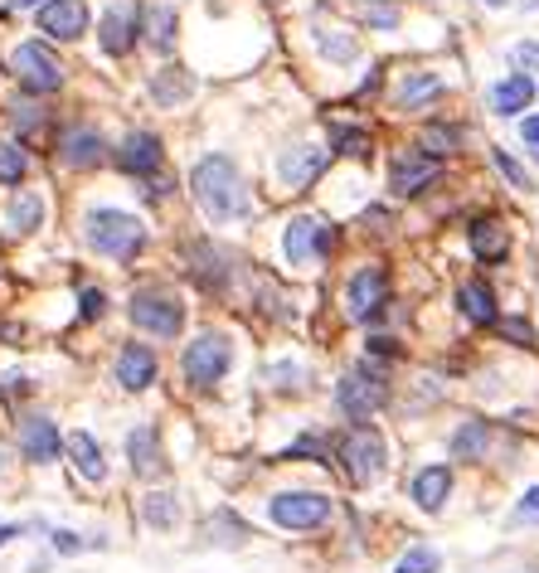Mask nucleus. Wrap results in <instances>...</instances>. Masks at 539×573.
<instances>
[{
	"label": "nucleus",
	"instance_id": "3c124183",
	"mask_svg": "<svg viewBox=\"0 0 539 573\" xmlns=\"http://www.w3.org/2000/svg\"><path fill=\"white\" fill-rule=\"evenodd\" d=\"M525 10H539V0H525Z\"/></svg>",
	"mask_w": 539,
	"mask_h": 573
},
{
	"label": "nucleus",
	"instance_id": "f8f14e48",
	"mask_svg": "<svg viewBox=\"0 0 539 573\" xmlns=\"http://www.w3.org/2000/svg\"><path fill=\"white\" fill-rule=\"evenodd\" d=\"M326 161H330L326 146H287V151L277 156V176H282V185L306 190L326 170Z\"/></svg>",
	"mask_w": 539,
	"mask_h": 573
},
{
	"label": "nucleus",
	"instance_id": "20e7f679",
	"mask_svg": "<svg viewBox=\"0 0 539 573\" xmlns=\"http://www.w3.org/2000/svg\"><path fill=\"white\" fill-rule=\"evenodd\" d=\"M127 311H131V321H137V331L156 336V340H176L180 326H186V301L166 287H141Z\"/></svg>",
	"mask_w": 539,
	"mask_h": 573
},
{
	"label": "nucleus",
	"instance_id": "37998d69",
	"mask_svg": "<svg viewBox=\"0 0 539 573\" xmlns=\"http://www.w3.org/2000/svg\"><path fill=\"white\" fill-rule=\"evenodd\" d=\"M54 550L59 554H78V550H88V540H78L73 530H54Z\"/></svg>",
	"mask_w": 539,
	"mask_h": 573
},
{
	"label": "nucleus",
	"instance_id": "9b49d317",
	"mask_svg": "<svg viewBox=\"0 0 539 573\" xmlns=\"http://www.w3.org/2000/svg\"><path fill=\"white\" fill-rule=\"evenodd\" d=\"M389 301V273L384 267H360L346 283V316L350 321H370Z\"/></svg>",
	"mask_w": 539,
	"mask_h": 573
},
{
	"label": "nucleus",
	"instance_id": "1a4fd4ad",
	"mask_svg": "<svg viewBox=\"0 0 539 573\" xmlns=\"http://www.w3.org/2000/svg\"><path fill=\"white\" fill-rule=\"evenodd\" d=\"M267 516L282 530H321L330 520V496L321 491H282L267 501Z\"/></svg>",
	"mask_w": 539,
	"mask_h": 573
},
{
	"label": "nucleus",
	"instance_id": "c9c22d12",
	"mask_svg": "<svg viewBox=\"0 0 539 573\" xmlns=\"http://www.w3.org/2000/svg\"><path fill=\"white\" fill-rule=\"evenodd\" d=\"M457 141H462V131H457V127H427V131H423V151H427V156H437V161H443V156H447Z\"/></svg>",
	"mask_w": 539,
	"mask_h": 573
},
{
	"label": "nucleus",
	"instance_id": "49530a36",
	"mask_svg": "<svg viewBox=\"0 0 539 573\" xmlns=\"http://www.w3.org/2000/svg\"><path fill=\"white\" fill-rule=\"evenodd\" d=\"M370 350H374V356H399V346H394L389 336H374V340H370Z\"/></svg>",
	"mask_w": 539,
	"mask_h": 573
},
{
	"label": "nucleus",
	"instance_id": "c756f323",
	"mask_svg": "<svg viewBox=\"0 0 539 573\" xmlns=\"http://www.w3.org/2000/svg\"><path fill=\"white\" fill-rule=\"evenodd\" d=\"M30 176V156L20 141H0V185H20Z\"/></svg>",
	"mask_w": 539,
	"mask_h": 573
},
{
	"label": "nucleus",
	"instance_id": "c85d7f7f",
	"mask_svg": "<svg viewBox=\"0 0 539 573\" xmlns=\"http://www.w3.org/2000/svg\"><path fill=\"white\" fill-rule=\"evenodd\" d=\"M146 40L161 49V54H170V49H176V10H170V6H151V10H146Z\"/></svg>",
	"mask_w": 539,
	"mask_h": 573
},
{
	"label": "nucleus",
	"instance_id": "473e14b6",
	"mask_svg": "<svg viewBox=\"0 0 539 573\" xmlns=\"http://www.w3.org/2000/svg\"><path fill=\"white\" fill-rule=\"evenodd\" d=\"M330 141H336L340 156H370V131L346 127V121H336V127H330Z\"/></svg>",
	"mask_w": 539,
	"mask_h": 573
},
{
	"label": "nucleus",
	"instance_id": "412c9836",
	"mask_svg": "<svg viewBox=\"0 0 539 573\" xmlns=\"http://www.w3.org/2000/svg\"><path fill=\"white\" fill-rule=\"evenodd\" d=\"M457 307L462 316H467L472 326H496L500 321V311H496V291L482 283V277H472V283H462L457 287Z\"/></svg>",
	"mask_w": 539,
	"mask_h": 573
},
{
	"label": "nucleus",
	"instance_id": "f03ea898",
	"mask_svg": "<svg viewBox=\"0 0 539 573\" xmlns=\"http://www.w3.org/2000/svg\"><path fill=\"white\" fill-rule=\"evenodd\" d=\"M83 238H88V248H97L103 258L131 263L146 248V224L127 210H93L88 224H83Z\"/></svg>",
	"mask_w": 539,
	"mask_h": 573
},
{
	"label": "nucleus",
	"instance_id": "b1692460",
	"mask_svg": "<svg viewBox=\"0 0 539 573\" xmlns=\"http://www.w3.org/2000/svg\"><path fill=\"white\" fill-rule=\"evenodd\" d=\"M190 277H200V287L219 291L224 287V277H229V253L214 248V243H194L190 248Z\"/></svg>",
	"mask_w": 539,
	"mask_h": 573
},
{
	"label": "nucleus",
	"instance_id": "39448f33",
	"mask_svg": "<svg viewBox=\"0 0 539 573\" xmlns=\"http://www.w3.org/2000/svg\"><path fill=\"white\" fill-rule=\"evenodd\" d=\"M229 364H234V340L219 336V331L194 336L190 346H186V356H180V370H186V380L200 384V389H214V384L229 374Z\"/></svg>",
	"mask_w": 539,
	"mask_h": 573
},
{
	"label": "nucleus",
	"instance_id": "7ed1b4c3",
	"mask_svg": "<svg viewBox=\"0 0 539 573\" xmlns=\"http://www.w3.org/2000/svg\"><path fill=\"white\" fill-rule=\"evenodd\" d=\"M384 467H389L384 437H379L370 423H355V428L340 437V471H346L355 486H374L384 477Z\"/></svg>",
	"mask_w": 539,
	"mask_h": 573
},
{
	"label": "nucleus",
	"instance_id": "393cba45",
	"mask_svg": "<svg viewBox=\"0 0 539 573\" xmlns=\"http://www.w3.org/2000/svg\"><path fill=\"white\" fill-rule=\"evenodd\" d=\"M68 461H73V471H78L83 481H107V461H103V453H97V443H93V433H73L68 437Z\"/></svg>",
	"mask_w": 539,
	"mask_h": 573
},
{
	"label": "nucleus",
	"instance_id": "0eeeda50",
	"mask_svg": "<svg viewBox=\"0 0 539 573\" xmlns=\"http://www.w3.org/2000/svg\"><path fill=\"white\" fill-rule=\"evenodd\" d=\"M384 399H389V384H384V374H379L374 364H360V370H350L346 380L336 384V404L355 423H364L370 413L384 408Z\"/></svg>",
	"mask_w": 539,
	"mask_h": 573
},
{
	"label": "nucleus",
	"instance_id": "a19ab883",
	"mask_svg": "<svg viewBox=\"0 0 539 573\" xmlns=\"http://www.w3.org/2000/svg\"><path fill=\"white\" fill-rule=\"evenodd\" d=\"M103 311H107V297H103V291H97V287H83V291H78V316H83V321H97Z\"/></svg>",
	"mask_w": 539,
	"mask_h": 573
},
{
	"label": "nucleus",
	"instance_id": "a18cd8bd",
	"mask_svg": "<svg viewBox=\"0 0 539 573\" xmlns=\"http://www.w3.org/2000/svg\"><path fill=\"white\" fill-rule=\"evenodd\" d=\"M520 137L530 141V146H535V156H539V117H525V121H520Z\"/></svg>",
	"mask_w": 539,
	"mask_h": 573
},
{
	"label": "nucleus",
	"instance_id": "bb28decb",
	"mask_svg": "<svg viewBox=\"0 0 539 573\" xmlns=\"http://www.w3.org/2000/svg\"><path fill=\"white\" fill-rule=\"evenodd\" d=\"M486 447H492V423L486 418H467L452 433V457H462V461H482Z\"/></svg>",
	"mask_w": 539,
	"mask_h": 573
},
{
	"label": "nucleus",
	"instance_id": "f257e3e1",
	"mask_svg": "<svg viewBox=\"0 0 539 573\" xmlns=\"http://www.w3.org/2000/svg\"><path fill=\"white\" fill-rule=\"evenodd\" d=\"M190 190L214 224H239V219H249V210H253L249 185H243L239 166L229 161V156H204V161L190 170Z\"/></svg>",
	"mask_w": 539,
	"mask_h": 573
},
{
	"label": "nucleus",
	"instance_id": "f3484780",
	"mask_svg": "<svg viewBox=\"0 0 539 573\" xmlns=\"http://www.w3.org/2000/svg\"><path fill=\"white\" fill-rule=\"evenodd\" d=\"M161 156H166L161 137H151V131H131V137L117 146V170L121 176H156Z\"/></svg>",
	"mask_w": 539,
	"mask_h": 573
},
{
	"label": "nucleus",
	"instance_id": "c03bdc74",
	"mask_svg": "<svg viewBox=\"0 0 539 573\" xmlns=\"http://www.w3.org/2000/svg\"><path fill=\"white\" fill-rule=\"evenodd\" d=\"M297 364H273V370H267V380H273L277 389H287V384H297Z\"/></svg>",
	"mask_w": 539,
	"mask_h": 573
},
{
	"label": "nucleus",
	"instance_id": "4468645a",
	"mask_svg": "<svg viewBox=\"0 0 539 573\" xmlns=\"http://www.w3.org/2000/svg\"><path fill=\"white\" fill-rule=\"evenodd\" d=\"M97 44H103V54L121 59L131 44H137V6H113L103 10V20H97Z\"/></svg>",
	"mask_w": 539,
	"mask_h": 573
},
{
	"label": "nucleus",
	"instance_id": "09e8293b",
	"mask_svg": "<svg viewBox=\"0 0 539 573\" xmlns=\"http://www.w3.org/2000/svg\"><path fill=\"white\" fill-rule=\"evenodd\" d=\"M20 534V526H0V544H10Z\"/></svg>",
	"mask_w": 539,
	"mask_h": 573
},
{
	"label": "nucleus",
	"instance_id": "6ab92c4d",
	"mask_svg": "<svg viewBox=\"0 0 539 573\" xmlns=\"http://www.w3.org/2000/svg\"><path fill=\"white\" fill-rule=\"evenodd\" d=\"M486 103H492V113H496V117H520L525 107L535 103V78H530V73H510V78H500V83H496Z\"/></svg>",
	"mask_w": 539,
	"mask_h": 573
},
{
	"label": "nucleus",
	"instance_id": "a878e982",
	"mask_svg": "<svg viewBox=\"0 0 539 573\" xmlns=\"http://www.w3.org/2000/svg\"><path fill=\"white\" fill-rule=\"evenodd\" d=\"M6 224H10V234H34V229L44 224V194L15 190V200H10V210H6Z\"/></svg>",
	"mask_w": 539,
	"mask_h": 573
},
{
	"label": "nucleus",
	"instance_id": "f704fd0d",
	"mask_svg": "<svg viewBox=\"0 0 539 573\" xmlns=\"http://www.w3.org/2000/svg\"><path fill=\"white\" fill-rule=\"evenodd\" d=\"M10 121H15V127L24 131V137H34V131H44L49 113H44L40 103H34V97H24V103H15V107H10Z\"/></svg>",
	"mask_w": 539,
	"mask_h": 573
},
{
	"label": "nucleus",
	"instance_id": "dca6fc26",
	"mask_svg": "<svg viewBox=\"0 0 539 573\" xmlns=\"http://www.w3.org/2000/svg\"><path fill=\"white\" fill-rule=\"evenodd\" d=\"M156 350L151 346H141V340H131V346H121L117 350V380L121 389H131V394H141V389H151L156 384Z\"/></svg>",
	"mask_w": 539,
	"mask_h": 573
},
{
	"label": "nucleus",
	"instance_id": "5701e85b",
	"mask_svg": "<svg viewBox=\"0 0 539 573\" xmlns=\"http://www.w3.org/2000/svg\"><path fill=\"white\" fill-rule=\"evenodd\" d=\"M467 238H472L476 263H506V253H510V234H506V224H500V219H476Z\"/></svg>",
	"mask_w": 539,
	"mask_h": 573
},
{
	"label": "nucleus",
	"instance_id": "cd10ccee",
	"mask_svg": "<svg viewBox=\"0 0 539 573\" xmlns=\"http://www.w3.org/2000/svg\"><path fill=\"white\" fill-rule=\"evenodd\" d=\"M437 97H443V78H437V73H409L403 88H399V107L403 113H423V107L437 103Z\"/></svg>",
	"mask_w": 539,
	"mask_h": 573
},
{
	"label": "nucleus",
	"instance_id": "9d476101",
	"mask_svg": "<svg viewBox=\"0 0 539 573\" xmlns=\"http://www.w3.org/2000/svg\"><path fill=\"white\" fill-rule=\"evenodd\" d=\"M437 176H443V161L427 151H403L394 156V166H389V190L399 194V200H413V194H423L427 185H437Z\"/></svg>",
	"mask_w": 539,
	"mask_h": 573
},
{
	"label": "nucleus",
	"instance_id": "6e6552de",
	"mask_svg": "<svg viewBox=\"0 0 539 573\" xmlns=\"http://www.w3.org/2000/svg\"><path fill=\"white\" fill-rule=\"evenodd\" d=\"M330 248H336V229L321 224L316 214H297L287 224V234H282V253H287V263H297V267L321 263Z\"/></svg>",
	"mask_w": 539,
	"mask_h": 573
},
{
	"label": "nucleus",
	"instance_id": "ddd939ff",
	"mask_svg": "<svg viewBox=\"0 0 539 573\" xmlns=\"http://www.w3.org/2000/svg\"><path fill=\"white\" fill-rule=\"evenodd\" d=\"M34 20L49 40H78L88 30V6L83 0H49L44 10H34Z\"/></svg>",
	"mask_w": 539,
	"mask_h": 573
},
{
	"label": "nucleus",
	"instance_id": "79ce46f5",
	"mask_svg": "<svg viewBox=\"0 0 539 573\" xmlns=\"http://www.w3.org/2000/svg\"><path fill=\"white\" fill-rule=\"evenodd\" d=\"M510 59L520 64V73H539V44L535 40H520L516 49H510Z\"/></svg>",
	"mask_w": 539,
	"mask_h": 573
},
{
	"label": "nucleus",
	"instance_id": "72a5a7b5",
	"mask_svg": "<svg viewBox=\"0 0 539 573\" xmlns=\"http://www.w3.org/2000/svg\"><path fill=\"white\" fill-rule=\"evenodd\" d=\"M437 569H443V554L427 550V544H413V550L394 564V573H437Z\"/></svg>",
	"mask_w": 539,
	"mask_h": 573
},
{
	"label": "nucleus",
	"instance_id": "a211bd4d",
	"mask_svg": "<svg viewBox=\"0 0 539 573\" xmlns=\"http://www.w3.org/2000/svg\"><path fill=\"white\" fill-rule=\"evenodd\" d=\"M59 447H64V437H59L54 428V418H44V413H30V418L20 423V453L30 457V461H54L59 457Z\"/></svg>",
	"mask_w": 539,
	"mask_h": 573
},
{
	"label": "nucleus",
	"instance_id": "ea45409f",
	"mask_svg": "<svg viewBox=\"0 0 539 573\" xmlns=\"http://www.w3.org/2000/svg\"><path fill=\"white\" fill-rule=\"evenodd\" d=\"M321 49L336 59V64H350V59H355V40H350V34H326L321 30Z\"/></svg>",
	"mask_w": 539,
	"mask_h": 573
},
{
	"label": "nucleus",
	"instance_id": "2eb2a0df",
	"mask_svg": "<svg viewBox=\"0 0 539 573\" xmlns=\"http://www.w3.org/2000/svg\"><path fill=\"white\" fill-rule=\"evenodd\" d=\"M59 161H64L68 170H93V166L107 161V146L93 127H68L64 137H59Z\"/></svg>",
	"mask_w": 539,
	"mask_h": 573
},
{
	"label": "nucleus",
	"instance_id": "8fccbe9b",
	"mask_svg": "<svg viewBox=\"0 0 539 573\" xmlns=\"http://www.w3.org/2000/svg\"><path fill=\"white\" fill-rule=\"evenodd\" d=\"M482 6H492V10H500V6H506V0H482Z\"/></svg>",
	"mask_w": 539,
	"mask_h": 573
},
{
	"label": "nucleus",
	"instance_id": "4c0bfd02",
	"mask_svg": "<svg viewBox=\"0 0 539 573\" xmlns=\"http://www.w3.org/2000/svg\"><path fill=\"white\" fill-rule=\"evenodd\" d=\"M510 526H539V486H530V491L516 501V510H510Z\"/></svg>",
	"mask_w": 539,
	"mask_h": 573
},
{
	"label": "nucleus",
	"instance_id": "2f4dec72",
	"mask_svg": "<svg viewBox=\"0 0 539 573\" xmlns=\"http://www.w3.org/2000/svg\"><path fill=\"white\" fill-rule=\"evenodd\" d=\"M141 516L151 520V526H161V530H176V520H180L176 496H170V491H151V496L141 501Z\"/></svg>",
	"mask_w": 539,
	"mask_h": 573
},
{
	"label": "nucleus",
	"instance_id": "423d86ee",
	"mask_svg": "<svg viewBox=\"0 0 539 573\" xmlns=\"http://www.w3.org/2000/svg\"><path fill=\"white\" fill-rule=\"evenodd\" d=\"M10 68H15V78L24 83V93H34V97H49V93L64 88V64H59V54L49 44H40V40L15 44Z\"/></svg>",
	"mask_w": 539,
	"mask_h": 573
},
{
	"label": "nucleus",
	"instance_id": "4be33fe9",
	"mask_svg": "<svg viewBox=\"0 0 539 573\" xmlns=\"http://www.w3.org/2000/svg\"><path fill=\"white\" fill-rule=\"evenodd\" d=\"M447 491H452V471L447 467H423L419 477H413V506L427 510V516H437V510L447 506Z\"/></svg>",
	"mask_w": 539,
	"mask_h": 573
},
{
	"label": "nucleus",
	"instance_id": "58836bf2",
	"mask_svg": "<svg viewBox=\"0 0 539 573\" xmlns=\"http://www.w3.org/2000/svg\"><path fill=\"white\" fill-rule=\"evenodd\" d=\"M496 326H500V336H506L510 346H535V326L520 321V316H506V321H496Z\"/></svg>",
	"mask_w": 539,
	"mask_h": 573
},
{
	"label": "nucleus",
	"instance_id": "7c9ffc66",
	"mask_svg": "<svg viewBox=\"0 0 539 573\" xmlns=\"http://www.w3.org/2000/svg\"><path fill=\"white\" fill-rule=\"evenodd\" d=\"M190 88H194V83L180 68H161V73H156V83H151V93H156V103H161V107H176Z\"/></svg>",
	"mask_w": 539,
	"mask_h": 573
},
{
	"label": "nucleus",
	"instance_id": "e433bc0d",
	"mask_svg": "<svg viewBox=\"0 0 539 573\" xmlns=\"http://www.w3.org/2000/svg\"><path fill=\"white\" fill-rule=\"evenodd\" d=\"M492 161H496V170H500V176H506L516 190H530V176H525V166H520L516 156L506 151V146H496V151H492Z\"/></svg>",
	"mask_w": 539,
	"mask_h": 573
},
{
	"label": "nucleus",
	"instance_id": "de8ad7c7",
	"mask_svg": "<svg viewBox=\"0 0 539 573\" xmlns=\"http://www.w3.org/2000/svg\"><path fill=\"white\" fill-rule=\"evenodd\" d=\"M49 0H10V10H44Z\"/></svg>",
	"mask_w": 539,
	"mask_h": 573
},
{
	"label": "nucleus",
	"instance_id": "aec40b11",
	"mask_svg": "<svg viewBox=\"0 0 539 573\" xmlns=\"http://www.w3.org/2000/svg\"><path fill=\"white\" fill-rule=\"evenodd\" d=\"M127 457H131V471L141 481H156L166 471V457H161V443H156V428H137L127 437Z\"/></svg>",
	"mask_w": 539,
	"mask_h": 573
}]
</instances>
